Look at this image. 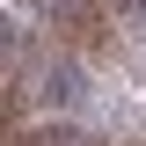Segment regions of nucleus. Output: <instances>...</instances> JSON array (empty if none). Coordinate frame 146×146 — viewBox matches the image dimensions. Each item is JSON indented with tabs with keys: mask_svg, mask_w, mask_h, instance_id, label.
I'll return each mask as SVG.
<instances>
[{
	"mask_svg": "<svg viewBox=\"0 0 146 146\" xmlns=\"http://www.w3.org/2000/svg\"><path fill=\"white\" fill-rule=\"evenodd\" d=\"M110 7H117L124 22H146V0H110Z\"/></svg>",
	"mask_w": 146,
	"mask_h": 146,
	"instance_id": "1",
	"label": "nucleus"
}]
</instances>
